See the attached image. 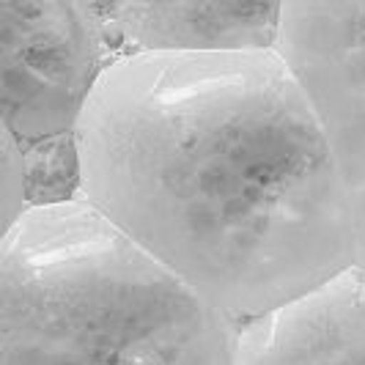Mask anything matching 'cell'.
<instances>
[{
    "label": "cell",
    "mask_w": 365,
    "mask_h": 365,
    "mask_svg": "<svg viewBox=\"0 0 365 365\" xmlns=\"http://www.w3.org/2000/svg\"><path fill=\"white\" fill-rule=\"evenodd\" d=\"M74 151L77 198L239 324L354 267L344 170L277 50L115 55Z\"/></svg>",
    "instance_id": "6da1fadb"
},
{
    "label": "cell",
    "mask_w": 365,
    "mask_h": 365,
    "mask_svg": "<svg viewBox=\"0 0 365 365\" xmlns=\"http://www.w3.org/2000/svg\"><path fill=\"white\" fill-rule=\"evenodd\" d=\"M115 58L88 0H0V118L17 138L31 206L77 195L74 127Z\"/></svg>",
    "instance_id": "3957f363"
},
{
    "label": "cell",
    "mask_w": 365,
    "mask_h": 365,
    "mask_svg": "<svg viewBox=\"0 0 365 365\" xmlns=\"http://www.w3.org/2000/svg\"><path fill=\"white\" fill-rule=\"evenodd\" d=\"M283 0H121L115 55L143 50H277Z\"/></svg>",
    "instance_id": "5b68a950"
},
{
    "label": "cell",
    "mask_w": 365,
    "mask_h": 365,
    "mask_svg": "<svg viewBox=\"0 0 365 365\" xmlns=\"http://www.w3.org/2000/svg\"><path fill=\"white\" fill-rule=\"evenodd\" d=\"M239 327L83 198L0 245V365H234Z\"/></svg>",
    "instance_id": "7a4b0ae2"
},
{
    "label": "cell",
    "mask_w": 365,
    "mask_h": 365,
    "mask_svg": "<svg viewBox=\"0 0 365 365\" xmlns=\"http://www.w3.org/2000/svg\"><path fill=\"white\" fill-rule=\"evenodd\" d=\"M28 209L25 195V163L17 138L0 118V245Z\"/></svg>",
    "instance_id": "8992f818"
},
{
    "label": "cell",
    "mask_w": 365,
    "mask_h": 365,
    "mask_svg": "<svg viewBox=\"0 0 365 365\" xmlns=\"http://www.w3.org/2000/svg\"><path fill=\"white\" fill-rule=\"evenodd\" d=\"M234 365H365V272L239 327Z\"/></svg>",
    "instance_id": "277c9868"
},
{
    "label": "cell",
    "mask_w": 365,
    "mask_h": 365,
    "mask_svg": "<svg viewBox=\"0 0 365 365\" xmlns=\"http://www.w3.org/2000/svg\"><path fill=\"white\" fill-rule=\"evenodd\" d=\"M88 3H91L93 9H96L102 17H105V22H108V25H113L115 9H118V3H121V0H88ZM110 36H113V34H110Z\"/></svg>",
    "instance_id": "52a82bcc"
}]
</instances>
